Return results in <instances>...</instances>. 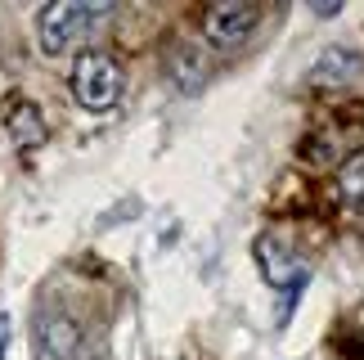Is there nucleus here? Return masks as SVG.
Instances as JSON below:
<instances>
[{"mask_svg": "<svg viewBox=\"0 0 364 360\" xmlns=\"http://www.w3.org/2000/svg\"><path fill=\"white\" fill-rule=\"evenodd\" d=\"M360 68H364V59L355 50H346V46H333V50H324L315 59V68H311V81L319 90H342V86H351V81H360Z\"/></svg>", "mask_w": 364, "mask_h": 360, "instance_id": "nucleus-4", "label": "nucleus"}, {"mask_svg": "<svg viewBox=\"0 0 364 360\" xmlns=\"http://www.w3.org/2000/svg\"><path fill=\"white\" fill-rule=\"evenodd\" d=\"M319 18H333V14H342V5H315Z\"/></svg>", "mask_w": 364, "mask_h": 360, "instance_id": "nucleus-9", "label": "nucleus"}, {"mask_svg": "<svg viewBox=\"0 0 364 360\" xmlns=\"http://www.w3.org/2000/svg\"><path fill=\"white\" fill-rule=\"evenodd\" d=\"M73 95L86 113H108L122 100V68L113 54L104 50H86L73 68Z\"/></svg>", "mask_w": 364, "mask_h": 360, "instance_id": "nucleus-2", "label": "nucleus"}, {"mask_svg": "<svg viewBox=\"0 0 364 360\" xmlns=\"http://www.w3.org/2000/svg\"><path fill=\"white\" fill-rule=\"evenodd\" d=\"M338 189H342V203L351 207V212L364 216V149L342 162V171H338Z\"/></svg>", "mask_w": 364, "mask_h": 360, "instance_id": "nucleus-7", "label": "nucleus"}, {"mask_svg": "<svg viewBox=\"0 0 364 360\" xmlns=\"http://www.w3.org/2000/svg\"><path fill=\"white\" fill-rule=\"evenodd\" d=\"M257 18H261V9H257V5H239V0L207 5V9H203V36L212 41L216 50H234V46H243V41L252 36Z\"/></svg>", "mask_w": 364, "mask_h": 360, "instance_id": "nucleus-3", "label": "nucleus"}, {"mask_svg": "<svg viewBox=\"0 0 364 360\" xmlns=\"http://www.w3.org/2000/svg\"><path fill=\"white\" fill-rule=\"evenodd\" d=\"M104 18H113V5H86V0H54L41 9V50L46 54H68L73 46H81Z\"/></svg>", "mask_w": 364, "mask_h": 360, "instance_id": "nucleus-1", "label": "nucleus"}, {"mask_svg": "<svg viewBox=\"0 0 364 360\" xmlns=\"http://www.w3.org/2000/svg\"><path fill=\"white\" fill-rule=\"evenodd\" d=\"M257 261H261V270H265V280H270L274 288H292V284H301V280H311V270L297 266V261L288 257V248H279L270 234L257 243Z\"/></svg>", "mask_w": 364, "mask_h": 360, "instance_id": "nucleus-5", "label": "nucleus"}, {"mask_svg": "<svg viewBox=\"0 0 364 360\" xmlns=\"http://www.w3.org/2000/svg\"><path fill=\"white\" fill-rule=\"evenodd\" d=\"M9 334H14L9 315H0V360H5V347H9Z\"/></svg>", "mask_w": 364, "mask_h": 360, "instance_id": "nucleus-8", "label": "nucleus"}, {"mask_svg": "<svg viewBox=\"0 0 364 360\" xmlns=\"http://www.w3.org/2000/svg\"><path fill=\"white\" fill-rule=\"evenodd\" d=\"M5 127H9V140L18 149H36L46 144V122H41V113L27 100H9L5 108Z\"/></svg>", "mask_w": 364, "mask_h": 360, "instance_id": "nucleus-6", "label": "nucleus"}]
</instances>
